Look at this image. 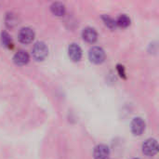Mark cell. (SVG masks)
Here are the masks:
<instances>
[{
    "label": "cell",
    "mask_w": 159,
    "mask_h": 159,
    "mask_svg": "<svg viewBox=\"0 0 159 159\" xmlns=\"http://www.w3.org/2000/svg\"><path fill=\"white\" fill-rule=\"evenodd\" d=\"M48 48L44 42H37L33 47L32 55L35 61H44L48 57Z\"/></svg>",
    "instance_id": "cell-1"
},
{
    "label": "cell",
    "mask_w": 159,
    "mask_h": 159,
    "mask_svg": "<svg viewBox=\"0 0 159 159\" xmlns=\"http://www.w3.org/2000/svg\"><path fill=\"white\" fill-rule=\"evenodd\" d=\"M89 57L91 62L95 64H100L105 60V52L100 47H93L89 52Z\"/></svg>",
    "instance_id": "cell-2"
},
{
    "label": "cell",
    "mask_w": 159,
    "mask_h": 159,
    "mask_svg": "<svg viewBox=\"0 0 159 159\" xmlns=\"http://www.w3.org/2000/svg\"><path fill=\"white\" fill-rule=\"evenodd\" d=\"M158 152V143L155 139H148L143 143V153L148 157H154Z\"/></svg>",
    "instance_id": "cell-3"
},
{
    "label": "cell",
    "mask_w": 159,
    "mask_h": 159,
    "mask_svg": "<svg viewBox=\"0 0 159 159\" xmlns=\"http://www.w3.org/2000/svg\"><path fill=\"white\" fill-rule=\"evenodd\" d=\"M18 38L20 42H21L22 44H29L34 38V32L33 29L29 27H24L20 29V31L19 32Z\"/></svg>",
    "instance_id": "cell-4"
},
{
    "label": "cell",
    "mask_w": 159,
    "mask_h": 159,
    "mask_svg": "<svg viewBox=\"0 0 159 159\" xmlns=\"http://www.w3.org/2000/svg\"><path fill=\"white\" fill-rule=\"evenodd\" d=\"M130 127L132 133L136 136H140L145 130V122L141 117H136L131 121Z\"/></svg>",
    "instance_id": "cell-5"
},
{
    "label": "cell",
    "mask_w": 159,
    "mask_h": 159,
    "mask_svg": "<svg viewBox=\"0 0 159 159\" xmlns=\"http://www.w3.org/2000/svg\"><path fill=\"white\" fill-rule=\"evenodd\" d=\"M110 156V149L105 144H99L94 148L93 157L95 159H108Z\"/></svg>",
    "instance_id": "cell-6"
},
{
    "label": "cell",
    "mask_w": 159,
    "mask_h": 159,
    "mask_svg": "<svg viewBox=\"0 0 159 159\" xmlns=\"http://www.w3.org/2000/svg\"><path fill=\"white\" fill-rule=\"evenodd\" d=\"M68 55L73 61H79L82 58V49L77 44L73 43L68 48Z\"/></svg>",
    "instance_id": "cell-7"
},
{
    "label": "cell",
    "mask_w": 159,
    "mask_h": 159,
    "mask_svg": "<svg viewBox=\"0 0 159 159\" xmlns=\"http://www.w3.org/2000/svg\"><path fill=\"white\" fill-rule=\"evenodd\" d=\"M82 37L83 39L90 44H93L97 41L98 38V34L96 30L92 27H87L83 30L82 32Z\"/></svg>",
    "instance_id": "cell-8"
},
{
    "label": "cell",
    "mask_w": 159,
    "mask_h": 159,
    "mask_svg": "<svg viewBox=\"0 0 159 159\" xmlns=\"http://www.w3.org/2000/svg\"><path fill=\"white\" fill-rule=\"evenodd\" d=\"M13 60H14V62L17 64V65H25L28 63L29 60H30V57H29V54L24 51V50H19L18 52L15 53L14 57H13Z\"/></svg>",
    "instance_id": "cell-9"
},
{
    "label": "cell",
    "mask_w": 159,
    "mask_h": 159,
    "mask_svg": "<svg viewBox=\"0 0 159 159\" xmlns=\"http://www.w3.org/2000/svg\"><path fill=\"white\" fill-rule=\"evenodd\" d=\"M50 10L51 12L55 15V16H58V17H61L65 14V11H66V8H65V6L62 4V3H60V2H56V3H53L50 7Z\"/></svg>",
    "instance_id": "cell-10"
},
{
    "label": "cell",
    "mask_w": 159,
    "mask_h": 159,
    "mask_svg": "<svg viewBox=\"0 0 159 159\" xmlns=\"http://www.w3.org/2000/svg\"><path fill=\"white\" fill-rule=\"evenodd\" d=\"M116 21V25L119 26V27H121V28H127L130 24V19L126 14L120 15Z\"/></svg>",
    "instance_id": "cell-11"
},
{
    "label": "cell",
    "mask_w": 159,
    "mask_h": 159,
    "mask_svg": "<svg viewBox=\"0 0 159 159\" xmlns=\"http://www.w3.org/2000/svg\"><path fill=\"white\" fill-rule=\"evenodd\" d=\"M1 42L3 44L4 47L7 48H13V42L12 39L10 38L9 34L7 32H2L1 34Z\"/></svg>",
    "instance_id": "cell-12"
},
{
    "label": "cell",
    "mask_w": 159,
    "mask_h": 159,
    "mask_svg": "<svg viewBox=\"0 0 159 159\" xmlns=\"http://www.w3.org/2000/svg\"><path fill=\"white\" fill-rule=\"evenodd\" d=\"M102 20H103L104 24H105L108 28H110V29H112V30L116 29V26H117V25H116V20H114L113 18H111V17L108 16V15H103V16H102Z\"/></svg>",
    "instance_id": "cell-13"
},
{
    "label": "cell",
    "mask_w": 159,
    "mask_h": 159,
    "mask_svg": "<svg viewBox=\"0 0 159 159\" xmlns=\"http://www.w3.org/2000/svg\"><path fill=\"white\" fill-rule=\"evenodd\" d=\"M6 24L8 26V27H14L15 25L18 24V20H17V17L10 13V14H7V18H6Z\"/></svg>",
    "instance_id": "cell-14"
},
{
    "label": "cell",
    "mask_w": 159,
    "mask_h": 159,
    "mask_svg": "<svg viewBox=\"0 0 159 159\" xmlns=\"http://www.w3.org/2000/svg\"><path fill=\"white\" fill-rule=\"evenodd\" d=\"M116 70H117L118 75H119L121 77L126 78V71H125V68H124V66H123V65L118 64V65L116 66Z\"/></svg>",
    "instance_id": "cell-15"
},
{
    "label": "cell",
    "mask_w": 159,
    "mask_h": 159,
    "mask_svg": "<svg viewBox=\"0 0 159 159\" xmlns=\"http://www.w3.org/2000/svg\"><path fill=\"white\" fill-rule=\"evenodd\" d=\"M134 159H140V158H134Z\"/></svg>",
    "instance_id": "cell-16"
}]
</instances>
